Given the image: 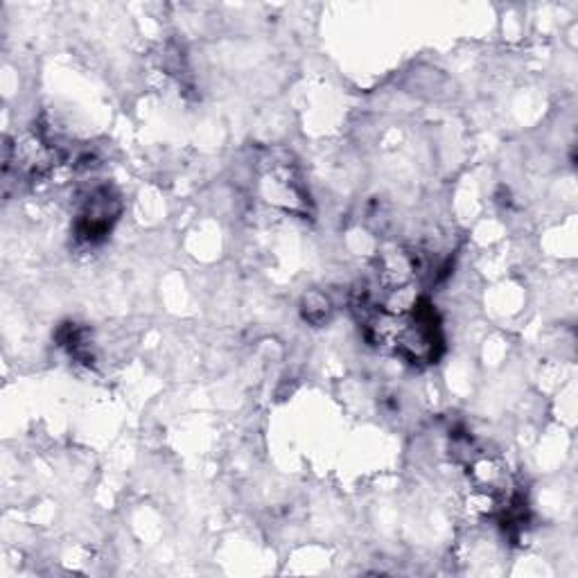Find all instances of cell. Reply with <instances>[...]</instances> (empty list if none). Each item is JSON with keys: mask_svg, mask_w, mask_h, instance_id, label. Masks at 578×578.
<instances>
[{"mask_svg": "<svg viewBox=\"0 0 578 578\" xmlns=\"http://www.w3.org/2000/svg\"><path fill=\"white\" fill-rule=\"evenodd\" d=\"M120 215V199L111 188H95L84 199L75 222V238L82 244H98L111 233Z\"/></svg>", "mask_w": 578, "mask_h": 578, "instance_id": "cell-1", "label": "cell"}, {"mask_svg": "<svg viewBox=\"0 0 578 578\" xmlns=\"http://www.w3.org/2000/svg\"><path fill=\"white\" fill-rule=\"evenodd\" d=\"M332 314V305L328 301V296H323L321 292H312L305 296L303 301V317L308 319L314 326H321L326 323Z\"/></svg>", "mask_w": 578, "mask_h": 578, "instance_id": "cell-2", "label": "cell"}]
</instances>
